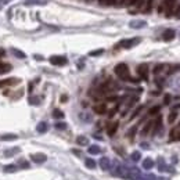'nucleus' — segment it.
<instances>
[{
	"instance_id": "nucleus-1",
	"label": "nucleus",
	"mask_w": 180,
	"mask_h": 180,
	"mask_svg": "<svg viewBox=\"0 0 180 180\" xmlns=\"http://www.w3.org/2000/svg\"><path fill=\"white\" fill-rule=\"evenodd\" d=\"M114 71H115V73H117V76H119L122 81H127V79H130V75H129V67H127L125 63L118 64Z\"/></svg>"
},
{
	"instance_id": "nucleus-2",
	"label": "nucleus",
	"mask_w": 180,
	"mask_h": 180,
	"mask_svg": "<svg viewBox=\"0 0 180 180\" xmlns=\"http://www.w3.org/2000/svg\"><path fill=\"white\" fill-rule=\"evenodd\" d=\"M139 43H140L139 37H133V39H125V40H121L118 46H119V47H123V49H130V47L139 45Z\"/></svg>"
},
{
	"instance_id": "nucleus-3",
	"label": "nucleus",
	"mask_w": 180,
	"mask_h": 180,
	"mask_svg": "<svg viewBox=\"0 0 180 180\" xmlns=\"http://www.w3.org/2000/svg\"><path fill=\"white\" fill-rule=\"evenodd\" d=\"M137 73H139V76L141 79L147 81L148 79V65L147 64H140L137 67Z\"/></svg>"
},
{
	"instance_id": "nucleus-4",
	"label": "nucleus",
	"mask_w": 180,
	"mask_h": 180,
	"mask_svg": "<svg viewBox=\"0 0 180 180\" xmlns=\"http://www.w3.org/2000/svg\"><path fill=\"white\" fill-rule=\"evenodd\" d=\"M50 63L53 64V65H58V67H63L67 64V58L63 57V55H53V57H50Z\"/></svg>"
},
{
	"instance_id": "nucleus-5",
	"label": "nucleus",
	"mask_w": 180,
	"mask_h": 180,
	"mask_svg": "<svg viewBox=\"0 0 180 180\" xmlns=\"http://www.w3.org/2000/svg\"><path fill=\"white\" fill-rule=\"evenodd\" d=\"M169 139H171V141H179L180 140V125L176 126V127H173L171 130V133H169Z\"/></svg>"
},
{
	"instance_id": "nucleus-6",
	"label": "nucleus",
	"mask_w": 180,
	"mask_h": 180,
	"mask_svg": "<svg viewBox=\"0 0 180 180\" xmlns=\"http://www.w3.org/2000/svg\"><path fill=\"white\" fill-rule=\"evenodd\" d=\"M129 25H130V28H133V29H140V28L145 27V25H147V22H145V21H143V19H133V21H130V22H129Z\"/></svg>"
},
{
	"instance_id": "nucleus-7",
	"label": "nucleus",
	"mask_w": 180,
	"mask_h": 180,
	"mask_svg": "<svg viewBox=\"0 0 180 180\" xmlns=\"http://www.w3.org/2000/svg\"><path fill=\"white\" fill-rule=\"evenodd\" d=\"M175 7H176V0H165V9H166L168 15H171L173 13Z\"/></svg>"
},
{
	"instance_id": "nucleus-8",
	"label": "nucleus",
	"mask_w": 180,
	"mask_h": 180,
	"mask_svg": "<svg viewBox=\"0 0 180 180\" xmlns=\"http://www.w3.org/2000/svg\"><path fill=\"white\" fill-rule=\"evenodd\" d=\"M175 36H176V32L173 31V29H165L162 37H163V40L165 42H171V40H173V37H175Z\"/></svg>"
},
{
	"instance_id": "nucleus-9",
	"label": "nucleus",
	"mask_w": 180,
	"mask_h": 180,
	"mask_svg": "<svg viewBox=\"0 0 180 180\" xmlns=\"http://www.w3.org/2000/svg\"><path fill=\"white\" fill-rule=\"evenodd\" d=\"M31 159L33 162H36V163H43V162H46L47 157H46L45 154H32Z\"/></svg>"
},
{
	"instance_id": "nucleus-10",
	"label": "nucleus",
	"mask_w": 180,
	"mask_h": 180,
	"mask_svg": "<svg viewBox=\"0 0 180 180\" xmlns=\"http://www.w3.org/2000/svg\"><path fill=\"white\" fill-rule=\"evenodd\" d=\"M93 111L96 114H99V115H103V114L107 112V105L105 104H97V105L93 107Z\"/></svg>"
},
{
	"instance_id": "nucleus-11",
	"label": "nucleus",
	"mask_w": 180,
	"mask_h": 180,
	"mask_svg": "<svg viewBox=\"0 0 180 180\" xmlns=\"http://www.w3.org/2000/svg\"><path fill=\"white\" fill-rule=\"evenodd\" d=\"M18 79L15 78H10V79H3V81H0V87H4V86H11V85H15L18 83Z\"/></svg>"
},
{
	"instance_id": "nucleus-12",
	"label": "nucleus",
	"mask_w": 180,
	"mask_h": 180,
	"mask_svg": "<svg viewBox=\"0 0 180 180\" xmlns=\"http://www.w3.org/2000/svg\"><path fill=\"white\" fill-rule=\"evenodd\" d=\"M100 166H101V169H104V171H108L109 166H111V162H109L108 158H101V159H100Z\"/></svg>"
},
{
	"instance_id": "nucleus-13",
	"label": "nucleus",
	"mask_w": 180,
	"mask_h": 180,
	"mask_svg": "<svg viewBox=\"0 0 180 180\" xmlns=\"http://www.w3.org/2000/svg\"><path fill=\"white\" fill-rule=\"evenodd\" d=\"M117 130H118V122H114V123H111V125L108 126L107 133H108V136H114Z\"/></svg>"
},
{
	"instance_id": "nucleus-14",
	"label": "nucleus",
	"mask_w": 180,
	"mask_h": 180,
	"mask_svg": "<svg viewBox=\"0 0 180 180\" xmlns=\"http://www.w3.org/2000/svg\"><path fill=\"white\" fill-rule=\"evenodd\" d=\"M161 126H162V118H161V117H158V118H157V121L154 122V130H153L154 135H157L158 132H159Z\"/></svg>"
},
{
	"instance_id": "nucleus-15",
	"label": "nucleus",
	"mask_w": 180,
	"mask_h": 180,
	"mask_svg": "<svg viewBox=\"0 0 180 180\" xmlns=\"http://www.w3.org/2000/svg\"><path fill=\"white\" fill-rule=\"evenodd\" d=\"M143 168L144 169H147V171L151 169V168H154V161L151 159V158H145V159L143 161Z\"/></svg>"
},
{
	"instance_id": "nucleus-16",
	"label": "nucleus",
	"mask_w": 180,
	"mask_h": 180,
	"mask_svg": "<svg viewBox=\"0 0 180 180\" xmlns=\"http://www.w3.org/2000/svg\"><path fill=\"white\" fill-rule=\"evenodd\" d=\"M36 130L39 132V133H46L47 132V123L46 122H39L37 126H36Z\"/></svg>"
},
{
	"instance_id": "nucleus-17",
	"label": "nucleus",
	"mask_w": 180,
	"mask_h": 180,
	"mask_svg": "<svg viewBox=\"0 0 180 180\" xmlns=\"http://www.w3.org/2000/svg\"><path fill=\"white\" fill-rule=\"evenodd\" d=\"M153 126H154V122H153V121L147 122V123H145V126H144V129H143V130H141V135H143V136H145V135H147V133H148V132H150V129H151Z\"/></svg>"
},
{
	"instance_id": "nucleus-18",
	"label": "nucleus",
	"mask_w": 180,
	"mask_h": 180,
	"mask_svg": "<svg viewBox=\"0 0 180 180\" xmlns=\"http://www.w3.org/2000/svg\"><path fill=\"white\" fill-rule=\"evenodd\" d=\"M89 153L93 154V155H96V154L101 153V148H100L99 145H90V147H89Z\"/></svg>"
},
{
	"instance_id": "nucleus-19",
	"label": "nucleus",
	"mask_w": 180,
	"mask_h": 180,
	"mask_svg": "<svg viewBox=\"0 0 180 180\" xmlns=\"http://www.w3.org/2000/svg\"><path fill=\"white\" fill-rule=\"evenodd\" d=\"M3 171H4L6 173H13V172L17 171V165H7V166L3 168Z\"/></svg>"
},
{
	"instance_id": "nucleus-20",
	"label": "nucleus",
	"mask_w": 180,
	"mask_h": 180,
	"mask_svg": "<svg viewBox=\"0 0 180 180\" xmlns=\"http://www.w3.org/2000/svg\"><path fill=\"white\" fill-rule=\"evenodd\" d=\"M19 151V148L18 147H14V148H11V150H9V153H4V157H7V158H10V157H13V155H15V154Z\"/></svg>"
},
{
	"instance_id": "nucleus-21",
	"label": "nucleus",
	"mask_w": 180,
	"mask_h": 180,
	"mask_svg": "<svg viewBox=\"0 0 180 180\" xmlns=\"http://www.w3.org/2000/svg\"><path fill=\"white\" fill-rule=\"evenodd\" d=\"M85 165H86V168H89V169H94L96 168V161H93V159H86Z\"/></svg>"
},
{
	"instance_id": "nucleus-22",
	"label": "nucleus",
	"mask_w": 180,
	"mask_h": 180,
	"mask_svg": "<svg viewBox=\"0 0 180 180\" xmlns=\"http://www.w3.org/2000/svg\"><path fill=\"white\" fill-rule=\"evenodd\" d=\"M76 143H78V144H81V145H86V144L89 143V140L86 139L85 136H79V137L76 139Z\"/></svg>"
},
{
	"instance_id": "nucleus-23",
	"label": "nucleus",
	"mask_w": 180,
	"mask_h": 180,
	"mask_svg": "<svg viewBox=\"0 0 180 180\" xmlns=\"http://www.w3.org/2000/svg\"><path fill=\"white\" fill-rule=\"evenodd\" d=\"M176 118H177V112H176V111H172V112L169 114V117H168V122H169V123H173V122L176 121Z\"/></svg>"
},
{
	"instance_id": "nucleus-24",
	"label": "nucleus",
	"mask_w": 180,
	"mask_h": 180,
	"mask_svg": "<svg viewBox=\"0 0 180 180\" xmlns=\"http://www.w3.org/2000/svg\"><path fill=\"white\" fill-rule=\"evenodd\" d=\"M53 117L57 118V119H61V118H64V112L61 111V109H54V111H53Z\"/></svg>"
},
{
	"instance_id": "nucleus-25",
	"label": "nucleus",
	"mask_w": 180,
	"mask_h": 180,
	"mask_svg": "<svg viewBox=\"0 0 180 180\" xmlns=\"http://www.w3.org/2000/svg\"><path fill=\"white\" fill-rule=\"evenodd\" d=\"M140 159H141V154L139 151H135V153L132 154V161L133 162H139Z\"/></svg>"
},
{
	"instance_id": "nucleus-26",
	"label": "nucleus",
	"mask_w": 180,
	"mask_h": 180,
	"mask_svg": "<svg viewBox=\"0 0 180 180\" xmlns=\"http://www.w3.org/2000/svg\"><path fill=\"white\" fill-rule=\"evenodd\" d=\"M13 54L15 55V57H18V58H25V54H24L22 51L17 50V49H14V50H13Z\"/></svg>"
},
{
	"instance_id": "nucleus-27",
	"label": "nucleus",
	"mask_w": 180,
	"mask_h": 180,
	"mask_svg": "<svg viewBox=\"0 0 180 180\" xmlns=\"http://www.w3.org/2000/svg\"><path fill=\"white\" fill-rule=\"evenodd\" d=\"M11 69L10 65H4V64H0V73H4V72H9Z\"/></svg>"
},
{
	"instance_id": "nucleus-28",
	"label": "nucleus",
	"mask_w": 180,
	"mask_h": 180,
	"mask_svg": "<svg viewBox=\"0 0 180 180\" xmlns=\"http://www.w3.org/2000/svg\"><path fill=\"white\" fill-rule=\"evenodd\" d=\"M29 103H31L32 105H39L40 99H39V97H29Z\"/></svg>"
},
{
	"instance_id": "nucleus-29",
	"label": "nucleus",
	"mask_w": 180,
	"mask_h": 180,
	"mask_svg": "<svg viewBox=\"0 0 180 180\" xmlns=\"http://www.w3.org/2000/svg\"><path fill=\"white\" fill-rule=\"evenodd\" d=\"M0 139L1 140H15L17 139V135H3Z\"/></svg>"
},
{
	"instance_id": "nucleus-30",
	"label": "nucleus",
	"mask_w": 180,
	"mask_h": 180,
	"mask_svg": "<svg viewBox=\"0 0 180 180\" xmlns=\"http://www.w3.org/2000/svg\"><path fill=\"white\" fill-rule=\"evenodd\" d=\"M159 109H161V107H159V105H155V107H153L151 109H150L148 114H150V115H155V114L159 112Z\"/></svg>"
},
{
	"instance_id": "nucleus-31",
	"label": "nucleus",
	"mask_w": 180,
	"mask_h": 180,
	"mask_svg": "<svg viewBox=\"0 0 180 180\" xmlns=\"http://www.w3.org/2000/svg\"><path fill=\"white\" fill-rule=\"evenodd\" d=\"M163 68H165V64H158L157 67L154 68V73H155V75H157V73H159Z\"/></svg>"
},
{
	"instance_id": "nucleus-32",
	"label": "nucleus",
	"mask_w": 180,
	"mask_h": 180,
	"mask_svg": "<svg viewBox=\"0 0 180 180\" xmlns=\"http://www.w3.org/2000/svg\"><path fill=\"white\" fill-rule=\"evenodd\" d=\"M55 127H57L58 130H65V129H67V123H64V122H58V123H55Z\"/></svg>"
},
{
	"instance_id": "nucleus-33",
	"label": "nucleus",
	"mask_w": 180,
	"mask_h": 180,
	"mask_svg": "<svg viewBox=\"0 0 180 180\" xmlns=\"http://www.w3.org/2000/svg\"><path fill=\"white\" fill-rule=\"evenodd\" d=\"M104 50L103 49H99V50H94V51H90L89 55H91V57H96V55H100V54H103Z\"/></svg>"
},
{
	"instance_id": "nucleus-34",
	"label": "nucleus",
	"mask_w": 180,
	"mask_h": 180,
	"mask_svg": "<svg viewBox=\"0 0 180 180\" xmlns=\"http://www.w3.org/2000/svg\"><path fill=\"white\" fill-rule=\"evenodd\" d=\"M101 4H105V6H112L115 3V0H99Z\"/></svg>"
},
{
	"instance_id": "nucleus-35",
	"label": "nucleus",
	"mask_w": 180,
	"mask_h": 180,
	"mask_svg": "<svg viewBox=\"0 0 180 180\" xmlns=\"http://www.w3.org/2000/svg\"><path fill=\"white\" fill-rule=\"evenodd\" d=\"M141 109H143V105H140L139 108H136V111H135V112H133V114H132V119L137 117V115H139V114L141 112Z\"/></svg>"
},
{
	"instance_id": "nucleus-36",
	"label": "nucleus",
	"mask_w": 180,
	"mask_h": 180,
	"mask_svg": "<svg viewBox=\"0 0 180 180\" xmlns=\"http://www.w3.org/2000/svg\"><path fill=\"white\" fill-rule=\"evenodd\" d=\"M180 69V65H173V67L171 68V71H169V73H173V72H177Z\"/></svg>"
},
{
	"instance_id": "nucleus-37",
	"label": "nucleus",
	"mask_w": 180,
	"mask_h": 180,
	"mask_svg": "<svg viewBox=\"0 0 180 180\" xmlns=\"http://www.w3.org/2000/svg\"><path fill=\"white\" fill-rule=\"evenodd\" d=\"M163 103H165V104H169V103H171V96H169V94L165 96V99H163Z\"/></svg>"
},
{
	"instance_id": "nucleus-38",
	"label": "nucleus",
	"mask_w": 180,
	"mask_h": 180,
	"mask_svg": "<svg viewBox=\"0 0 180 180\" xmlns=\"http://www.w3.org/2000/svg\"><path fill=\"white\" fill-rule=\"evenodd\" d=\"M135 133H136V126H135V127H132V129H130V132H129V136H133V135H135Z\"/></svg>"
},
{
	"instance_id": "nucleus-39",
	"label": "nucleus",
	"mask_w": 180,
	"mask_h": 180,
	"mask_svg": "<svg viewBox=\"0 0 180 180\" xmlns=\"http://www.w3.org/2000/svg\"><path fill=\"white\" fill-rule=\"evenodd\" d=\"M117 111H118V107H115L114 109H111V112H109V117H112V115H114L115 112H117Z\"/></svg>"
},
{
	"instance_id": "nucleus-40",
	"label": "nucleus",
	"mask_w": 180,
	"mask_h": 180,
	"mask_svg": "<svg viewBox=\"0 0 180 180\" xmlns=\"http://www.w3.org/2000/svg\"><path fill=\"white\" fill-rule=\"evenodd\" d=\"M21 168H28V163L25 161H21Z\"/></svg>"
},
{
	"instance_id": "nucleus-41",
	"label": "nucleus",
	"mask_w": 180,
	"mask_h": 180,
	"mask_svg": "<svg viewBox=\"0 0 180 180\" xmlns=\"http://www.w3.org/2000/svg\"><path fill=\"white\" fill-rule=\"evenodd\" d=\"M35 58H36V60H43V57H42V55H37V54H36Z\"/></svg>"
},
{
	"instance_id": "nucleus-42",
	"label": "nucleus",
	"mask_w": 180,
	"mask_h": 180,
	"mask_svg": "<svg viewBox=\"0 0 180 180\" xmlns=\"http://www.w3.org/2000/svg\"><path fill=\"white\" fill-rule=\"evenodd\" d=\"M137 1H139V0H130V3H129V4H136Z\"/></svg>"
},
{
	"instance_id": "nucleus-43",
	"label": "nucleus",
	"mask_w": 180,
	"mask_h": 180,
	"mask_svg": "<svg viewBox=\"0 0 180 180\" xmlns=\"http://www.w3.org/2000/svg\"><path fill=\"white\" fill-rule=\"evenodd\" d=\"M61 101H67V96H63V97H61Z\"/></svg>"
},
{
	"instance_id": "nucleus-44",
	"label": "nucleus",
	"mask_w": 180,
	"mask_h": 180,
	"mask_svg": "<svg viewBox=\"0 0 180 180\" xmlns=\"http://www.w3.org/2000/svg\"><path fill=\"white\" fill-rule=\"evenodd\" d=\"M0 3H1V1H0ZM0 9H1V4H0Z\"/></svg>"
},
{
	"instance_id": "nucleus-45",
	"label": "nucleus",
	"mask_w": 180,
	"mask_h": 180,
	"mask_svg": "<svg viewBox=\"0 0 180 180\" xmlns=\"http://www.w3.org/2000/svg\"><path fill=\"white\" fill-rule=\"evenodd\" d=\"M87 1H89V0H87Z\"/></svg>"
},
{
	"instance_id": "nucleus-46",
	"label": "nucleus",
	"mask_w": 180,
	"mask_h": 180,
	"mask_svg": "<svg viewBox=\"0 0 180 180\" xmlns=\"http://www.w3.org/2000/svg\"><path fill=\"white\" fill-rule=\"evenodd\" d=\"M0 64H1V63H0Z\"/></svg>"
}]
</instances>
